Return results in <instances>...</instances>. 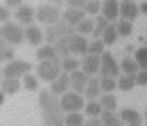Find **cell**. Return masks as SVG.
<instances>
[{"label": "cell", "instance_id": "d6a6232c", "mask_svg": "<svg viewBox=\"0 0 147 126\" xmlns=\"http://www.w3.org/2000/svg\"><path fill=\"white\" fill-rule=\"evenodd\" d=\"M117 88V81L116 78L112 77H100V89L105 93H110L112 91Z\"/></svg>", "mask_w": 147, "mask_h": 126}, {"label": "cell", "instance_id": "7dc6e473", "mask_svg": "<svg viewBox=\"0 0 147 126\" xmlns=\"http://www.w3.org/2000/svg\"><path fill=\"white\" fill-rule=\"evenodd\" d=\"M144 119H146V122H147V110L144 112Z\"/></svg>", "mask_w": 147, "mask_h": 126}, {"label": "cell", "instance_id": "7402d4cb", "mask_svg": "<svg viewBox=\"0 0 147 126\" xmlns=\"http://www.w3.org/2000/svg\"><path fill=\"white\" fill-rule=\"evenodd\" d=\"M99 118H100V125L102 126H122L123 125L122 119L117 115H115V112H112V110H105L103 109V112H102V115Z\"/></svg>", "mask_w": 147, "mask_h": 126}, {"label": "cell", "instance_id": "d4e9b609", "mask_svg": "<svg viewBox=\"0 0 147 126\" xmlns=\"http://www.w3.org/2000/svg\"><path fill=\"white\" fill-rule=\"evenodd\" d=\"M136 85V75H119L117 79V88L120 91H130Z\"/></svg>", "mask_w": 147, "mask_h": 126}, {"label": "cell", "instance_id": "30bf717a", "mask_svg": "<svg viewBox=\"0 0 147 126\" xmlns=\"http://www.w3.org/2000/svg\"><path fill=\"white\" fill-rule=\"evenodd\" d=\"M82 71L88 77H95L100 72V57L93 54H86L82 60Z\"/></svg>", "mask_w": 147, "mask_h": 126}, {"label": "cell", "instance_id": "f907efd6", "mask_svg": "<svg viewBox=\"0 0 147 126\" xmlns=\"http://www.w3.org/2000/svg\"><path fill=\"white\" fill-rule=\"evenodd\" d=\"M146 126H147V125H146Z\"/></svg>", "mask_w": 147, "mask_h": 126}, {"label": "cell", "instance_id": "484cf974", "mask_svg": "<svg viewBox=\"0 0 147 126\" xmlns=\"http://www.w3.org/2000/svg\"><path fill=\"white\" fill-rule=\"evenodd\" d=\"M103 112V108L100 105V102H96L95 99L89 101L85 106V115L89 118H99Z\"/></svg>", "mask_w": 147, "mask_h": 126}, {"label": "cell", "instance_id": "f546056e", "mask_svg": "<svg viewBox=\"0 0 147 126\" xmlns=\"http://www.w3.org/2000/svg\"><path fill=\"white\" fill-rule=\"evenodd\" d=\"M84 115L79 112H69L65 116V126H84Z\"/></svg>", "mask_w": 147, "mask_h": 126}, {"label": "cell", "instance_id": "f1b7e54d", "mask_svg": "<svg viewBox=\"0 0 147 126\" xmlns=\"http://www.w3.org/2000/svg\"><path fill=\"white\" fill-rule=\"evenodd\" d=\"M99 102H100L102 108L105 109V110H112V112H115L116 108H117L116 96H115L112 92H110V93H105V95L99 99Z\"/></svg>", "mask_w": 147, "mask_h": 126}, {"label": "cell", "instance_id": "d6986e66", "mask_svg": "<svg viewBox=\"0 0 147 126\" xmlns=\"http://www.w3.org/2000/svg\"><path fill=\"white\" fill-rule=\"evenodd\" d=\"M24 38L28 41V44L31 45H40L41 41L44 40L42 36V31L37 27V26H28L26 30H24Z\"/></svg>", "mask_w": 147, "mask_h": 126}, {"label": "cell", "instance_id": "c3c4849f", "mask_svg": "<svg viewBox=\"0 0 147 126\" xmlns=\"http://www.w3.org/2000/svg\"><path fill=\"white\" fill-rule=\"evenodd\" d=\"M0 82H1V72H0Z\"/></svg>", "mask_w": 147, "mask_h": 126}, {"label": "cell", "instance_id": "4dcf8cb0", "mask_svg": "<svg viewBox=\"0 0 147 126\" xmlns=\"http://www.w3.org/2000/svg\"><path fill=\"white\" fill-rule=\"evenodd\" d=\"M108 24H109V20L106 17H103V16H98V17H96L95 30H93V33H92V36H93L95 40H98L99 37H102V33H103V30L108 27Z\"/></svg>", "mask_w": 147, "mask_h": 126}, {"label": "cell", "instance_id": "ac0fdd59", "mask_svg": "<svg viewBox=\"0 0 147 126\" xmlns=\"http://www.w3.org/2000/svg\"><path fill=\"white\" fill-rule=\"evenodd\" d=\"M100 92H102V89H100V78H98V77H91L89 81H88V84H86V88L84 91L85 98H88L89 101L96 99V98L99 96Z\"/></svg>", "mask_w": 147, "mask_h": 126}, {"label": "cell", "instance_id": "e0dca14e", "mask_svg": "<svg viewBox=\"0 0 147 126\" xmlns=\"http://www.w3.org/2000/svg\"><path fill=\"white\" fill-rule=\"evenodd\" d=\"M34 14H36V12L33 10V7H30L27 4H21L17 9V12L14 13V16H16V18H17L18 21L21 24H27V26H30L33 23Z\"/></svg>", "mask_w": 147, "mask_h": 126}, {"label": "cell", "instance_id": "ffe728a7", "mask_svg": "<svg viewBox=\"0 0 147 126\" xmlns=\"http://www.w3.org/2000/svg\"><path fill=\"white\" fill-rule=\"evenodd\" d=\"M20 79L13 78V77H4V79H1V91L7 95H14L16 92L20 91Z\"/></svg>", "mask_w": 147, "mask_h": 126}, {"label": "cell", "instance_id": "b9f144b4", "mask_svg": "<svg viewBox=\"0 0 147 126\" xmlns=\"http://www.w3.org/2000/svg\"><path fill=\"white\" fill-rule=\"evenodd\" d=\"M84 126H102L100 125V118H89V121H86Z\"/></svg>", "mask_w": 147, "mask_h": 126}, {"label": "cell", "instance_id": "bcb514c9", "mask_svg": "<svg viewBox=\"0 0 147 126\" xmlns=\"http://www.w3.org/2000/svg\"><path fill=\"white\" fill-rule=\"evenodd\" d=\"M50 1H53V3H55V4H62V3L67 1V0H50Z\"/></svg>", "mask_w": 147, "mask_h": 126}, {"label": "cell", "instance_id": "f35d334b", "mask_svg": "<svg viewBox=\"0 0 147 126\" xmlns=\"http://www.w3.org/2000/svg\"><path fill=\"white\" fill-rule=\"evenodd\" d=\"M136 85L147 87V70H142L136 74Z\"/></svg>", "mask_w": 147, "mask_h": 126}, {"label": "cell", "instance_id": "7c38bea8", "mask_svg": "<svg viewBox=\"0 0 147 126\" xmlns=\"http://www.w3.org/2000/svg\"><path fill=\"white\" fill-rule=\"evenodd\" d=\"M102 16L106 17L109 21H115L119 17L120 13V4L117 0H105L102 3Z\"/></svg>", "mask_w": 147, "mask_h": 126}, {"label": "cell", "instance_id": "8d00e7d4", "mask_svg": "<svg viewBox=\"0 0 147 126\" xmlns=\"http://www.w3.org/2000/svg\"><path fill=\"white\" fill-rule=\"evenodd\" d=\"M85 13L91 14V16H96L100 10H102V3L99 0H88V3L84 7Z\"/></svg>", "mask_w": 147, "mask_h": 126}, {"label": "cell", "instance_id": "74e56055", "mask_svg": "<svg viewBox=\"0 0 147 126\" xmlns=\"http://www.w3.org/2000/svg\"><path fill=\"white\" fill-rule=\"evenodd\" d=\"M23 85H24V88L27 91H37L38 89V81H37V78L34 75H30V74H27V75H24V81H23Z\"/></svg>", "mask_w": 147, "mask_h": 126}, {"label": "cell", "instance_id": "7a4b0ae2", "mask_svg": "<svg viewBox=\"0 0 147 126\" xmlns=\"http://www.w3.org/2000/svg\"><path fill=\"white\" fill-rule=\"evenodd\" d=\"M37 74H38L40 79H42L45 82H53L54 79H57L61 75V61H59V58L41 61L37 67Z\"/></svg>", "mask_w": 147, "mask_h": 126}, {"label": "cell", "instance_id": "5b68a950", "mask_svg": "<svg viewBox=\"0 0 147 126\" xmlns=\"http://www.w3.org/2000/svg\"><path fill=\"white\" fill-rule=\"evenodd\" d=\"M59 104H61V109L64 112H67V113H69V112H79L81 109H84V106H85V99H84V96L79 92L68 91V92H65L61 96Z\"/></svg>", "mask_w": 147, "mask_h": 126}, {"label": "cell", "instance_id": "52a82bcc", "mask_svg": "<svg viewBox=\"0 0 147 126\" xmlns=\"http://www.w3.org/2000/svg\"><path fill=\"white\" fill-rule=\"evenodd\" d=\"M65 43L69 55H86L88 54V40L81 34H68L65 36Z\"/></svg>", "mask_w": 147, "mask_h": 126}, {"label": "cell", "instance_id": "277c9868", "mask_svg": "<svg viewBox=\"0 0 147 126\" xmlns=\"http://www.w3.org/2000/svg\"><path fill=\"white\" fill-rule=\"evenodd\" d=\"M0 37L11 45L21 44L26 40L24 38V30L20 26H17L16 23H11V21H6L0 27Z\"/></svg>", "mask_w": 147, "mask_h": 126}, {"label": "cell", "instance_id": "8992f818", "mask_svg": "<svg viewBox=\"0 0 147 126\" xmlns=\"http://www.w3.org/2000/svg\"><path fill=\"white\" fill-rule=\"evenodd\" d=\"M33 64L28 61H23V60H11L9 64H6V67L3 68L1 74L4 77H13V78H20L27 75L31 71Z\"/></svg>", "mask_w": 147, "mask_h": 126}, {"label": "cell", "instance_id": "d590c367", "mask_svg": "<svg viewBox=\"0 0 147 126\" xmlns=\"http://www.w3.org/2000/svg\"><path fill=\"white\" fill-rule=\"evenodd\" d=\"M105 53V43L102 40H93L91 44L88 45V54L93 55H102Z\"/></svg>", "mask_w": 147, "mask_h": 126}, {"label": "cell", "instance_id": "83f0119b", "mask_svg": "<svg viewBox=\"0 0 147 126\" xmlns=\"http://www.w3.org/2000/svg\"><path fill=\"white\" fill-rule=\"evenodd\" d=\"M79 61L76 60V58H74V57H64L62 60H61V70L64 72H74L76 71L78 68H79Z\"/></svg>", "mask_w": 147, "mask_h": 126}, {"label": "cell", "instance_id": "44dd1931", "mask_svg": "<svg viewBox=\"0 0 147 126\" xmlns=\"http://www.w3.org/2000/svg\"><path fill=\"white\" fill-rule=\"evenodd\" d=\"M36 57L38 61H47V60H55L58 58V54L55 51L54 45L53 44H47V45H42L37 50Z\"/></svg>", "mask_w": 147, "mask_h": 126}, {"label": "cell", "instance_id": "6da1fadb", "mask_svg": "<svg viewBox=\"0 0 147 126\" xmlns=\"http://www.w3.org/2000/svg\"><path fill=\"white\" fill-rule=\"evenodd\" d=\"M40 106L42 109L45 126H65V118L62 116V109L59 99L50 89H42L38 96Z\"/></svg>", "mask_w": 147, "mask_h": 126}, {"label": "cell", "instance_id": "4316f807", "mask_svg": "<svg viewBox=\"0 0 147 126\" xmlns=\"http://www.w3.org/2000/svg\"><path fill=\"white\" fill-rule=\"evenodd\" d=\"M9 43H6L1 37H0V62H4V61H11L14 60V50L7 45Z\"/></svg>", "mask_w": 147, "mask_h": 126}, {"label": "cell", "instance_id": "5bb4252c", "mask_svg": "<svg viewBox=\"0 0 147 126\" xmlns=\"http://www.w3.org/2000/svg\"><path fill=\"white\" fill-rule=\"evenodd\" d=\"M139 13H140L139 6L133 0H123L120 3V16H122V18L131 21L139 16Z\"/></svg>", "mask_w": 147, "mask_h": 126}, {"label": "cell", "instance_id": "ba28073f", "mask_svg": "<svg viewBox=\"0 0 147 126\" xmlns=\"http://www.w3.org/2000/svg\"><path fill=\"white\" fill-rule=\"evenodd\" d=\"M120 67L116 62L115 57L110 54L109 51H105L100 55V75L102 77H112V78H117L119 77Z\"/></svg>", "mask_w": 147, "mask_h": 126}, {"label": "cell", "instance_id": "836d02e7", "mask_svg": "<svg viewBox=\"0 0 147 126\" xmlns=\"http://www.w3.org/2000/svg\"><path fill=\"white\" fill-rule=\"evenodd\" d=\"M95 30V21L92 18H84L78 26H76V31L79 34H91Z\"/></svg>", "mask_w": 147, "mask_h": 126}, {"label": "cell", "instance_id": "ee69618b", "mask_svg": "<svg viewBox=\"0 0 147 126\" xmlns=\"http://www.w3.org/2000/svg\"><path fill=\"white\" fill-rule=\"evenodd\" d=\"M139 10H140V13L147 14V1H143V3L139 6Z\"/></svg>", "mask_w": 147, "mask_h": 126}, {"label": "cell", "instance_id": "60d3db41", "mask_svg": "<svg viewBox=\"0 0 147 126\" xmlns=\"http://www.w3.org/2000/svg\"><path fill=\"white\" fill-rule=\"evenodd\" d=\"M10 16H11V13H10L9 7L0 6V21H7L10 18Z\"/></svg>", "mask_w": 147, "mask_h": 126}, {"label": "cell", "instance_id": "7bdbcfd3", "mask_svg": "<svg viewBox=\"0 0 147 126\" xmlns=\"http://www.w3.org/2000/svg\"><path fill=\"white\" fill-rule=\"evenodd\" d=\"M4 1L9 7H20L23 3V0H4Z\"/></svg>", "mask_w": 147, "mask_h": 126}, {"label": "cell", "instance_id": "cb8c5ba5", "mask_svg": "<svg viewBox=\"0 0 147 126\" xmlns=\"http://www.w3.org/2000/svg\"><path fill=\"white\" fill-rule=\"evenodd\" d=\"M117 28H116V26H113V24H108V27L103 30V33H102V41L105 43V45H112V44H115L116 43V40H117Z\"/></svg>", "mask_w": 147, "mask_h": 126}, {"label": "cell", "instance_id": "1f68e13d", "mask_svg": "<svg viewBox=\"0 0 147 126\" xmlns=\"http://www.w3.org/2000/svg\"><path fill=\"white\" fill-rule=\"evenodd\" d=\"M116 28H117V34L120 37H127V36H130L131 31H133V23H131L130 20L122 18V20H119Z\"/></svg>", "mask_w": 147, "mask_h": 126}, {"label": "cell", "instance_id": "4fadbf2b", "mask_svg": "<svg viewBox=\"0 0 147 126\" xmlns=\"http://www.w3.org/2000/svg\"><path fill=\"white\" fill-rule=\"evenodd\" d=\"M69 79H71V88H72L75 92H79V93H82V92L85 91L86 84H88V81H89L88 75L84 71H79V70L71 72Z\"/></svg>", "mask_w": 147, "mask_h": 126}, {"label": "cell", "instance_id": "2e32d148", "mask_svg": "<svg viewBox=\"0 0 147 126\" xmlns=\"http://www.w3.org/2000/svg\"><path fill=\"white\" fill-rule=\"evenodd\" d=\"M62 18L69 24V26H78L84 18H85V10H82V9H75V7H69V9H67L65 12H64V14H62Z\"/></svg>", "mask_w": 147, "mask_h": 126}, {"label": "cell", "instance_id": "681fc988", "mask_svg": "<svg viewBox=\"0 0 147 126\" xmlns=\"http://www.w3.org/2000/svg\"><path fill=\"white\" fill-rule=\"evenodd\" d=\"M146 47H147V43H146Z\"/></svg>", "mask_w": 147, "mask_h": 126}, {"label": "cell", "instance_id": "f6af8a7d", "mask_svg": "<svg viewBox=\"0 0 147 126\" xmlns=\"http://www.w3.org/2000/svg\"><path fill=\"white\" fill-rule=\"evenodd\" d=\"M3 102H4V92L0 91V106L3 105Z\"/></svg>", "mask_w": 147, "mask_h": 126}, {"label": "cell", "instance_id": "603a6c76", "mask_svg": "<svg viewBox=\"0 0 147 126\" xmlns=\"http://www.w3.org/2000/svg\"><path fill=\"white\" fill-rule=\"evenodd\" d=\"M120 70L125 72V74H127V75H136L139 72V70H140V67H139V64H137V61L134 58H131V57L127 55V57H125L122 60Z\"/></svg>", "mask_w": 147, "mask_h": 126}, {"label": "cell", "instance_id": "e575fe53", "mask_svg": "<svg viewBox=\"0 0 147 126\" xmlns=\"http://www.w3.org/2000/svg\"><path fill=\"white\" fill-rule=\"evenodd\" d=\"M134 60L137 61L140 70H147V47H140L134 53Z\"/></svg>", "mask_w": 147, "mask_h": 126}, {"label": "cell", "instance_id": "3957f363", "mask_svg": "<svg viewBox=\"0 0 147 126\" xmlns=\"http://www.w3.org/2000/svg\"><path fill=\"white\" fill-rule=\"evenodd\" d=\"M68 34H74V27L69 26L65 20H59L53 26H48L45 30V41L47 44H53L54 45L58 40H61L62 37L68 36Z\"/></svg>", "mask_w": 147, "mask_h": 126}, {"label": "cell", "instance_id": "ab89813d", "mask_svg": "<svg viewBox=\"0 0 147 126\" xmlns=\"http://www.w3.org/2000/svg\"><path fill=\"white\" fill-rule=\"evenodd\" d=\"M67 3L69 4V7L84 9V7H85V4L88 3V0H67Z\"/></svg>", "mask_w": 147, "mask_h": 126}, {"label": "cell", "instance_id": "8fae6325", "mask_svg": "<svg viewBox=\"0 0 147 126\" xmlns=\"http://www.w3.org/2000/svg\"><path fill=\"white\" fill-rule=\"evenodd\" d=\"M71 87V79H69V75L67 74V72H64V74H61L57 79H54L53 82H51V92L57 95V96H62L65 92H68V88Z\"/></svg>", "mask_w": 147, "mask_h": 126}, {"label": "cell", "instance_id": "9a60e30c", "mask_svg": "<svg viewBox=\"0 0 147 126\" xmlns=\"http://www.w3.org/2000/svg\"><path fill=\"white\" fill-rule=\"evenodd\" d=\"M120 119L123 123H126L127 126H142V115L136 110V109H122L120 110Z\"/></svg>", "mask_w": 147, "mask_h": 126}, {"label": "cell", "instance_id": "9c48e42d", "mask_svg": "<svg viewBox=\"0 0 147 126\" xmlns=\"http://www.w3.org/2000/svg\"><path fill=\"white\" fill-rule=\"evenodd\" d=\"M36 17L40 23H42L45 26H53L57 21H59V10L54 6L44 4L37 9Z\"/></svg>", "mask_w": 147, "mask_h": 126}]
</instances>
